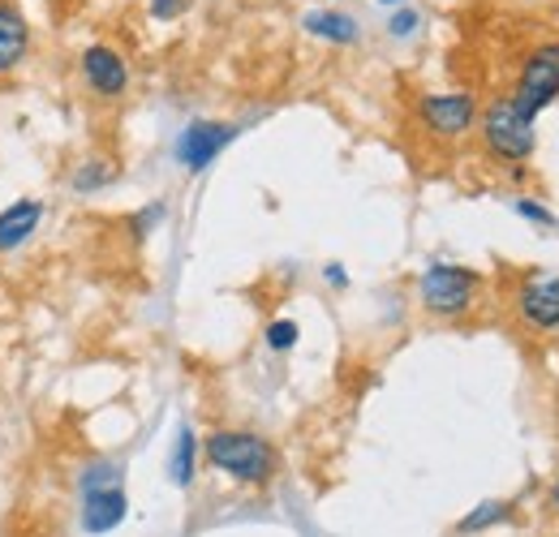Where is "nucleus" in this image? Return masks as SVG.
I'll return each mask as SVG.
<instances>
[{
    "label": "nucleus",
    "mask_w": 559,
    "mask_h": 537,
    "mask_svg": "<svg viewBox=\"0 0 559 537\" xmlns=\"http://www.w3.org/2000/svg\"><path fill=\"white\" fill-rule=\"evenodd\" d=\"M478 130H483V146H487V155L499 164V168H508V172L525 168V164L534 159V151H538L534 117H525L508 95L490 99L487 108H483Z\"/></svg>",
    "instance_id": "nucleus-2"
},
{
    "label": "nucleus",
    "mask_w": 559,
    "mask_h": 537,
    "mask_svg": "<svg viewBox=\"0 0 559 537\" xmlns=\"http://www.w3.org/2000/svg\"><path fill=\"white\" fill-rule=\"evenodd\" d=\"M297 339H301V327H297L293 319H272V323L263 327V344H267L272 353H293Z\"/></svg>",
    "instance_id": "nucleus-18"
},
{
    "label": "nucleus",
    "mask_w": 559,
    "mask_h": 537,
    "mask_svg": "<svg viewBox=\"0 0 559 537\" xmlns=\"http://www.w3.org/2000/svg\"><path fill=\"white\" fill-rule=\"evenodd\" d=\"M199 465H203V439L194 434V426H177L173 448H168V461H164L168 481L177 490H190L199 481Z\"/></svg>",
    "instance_id": "nucleus-12"
},
{
    "label": "nucleus",
    "mask_w": 559,
    "mask_h": 537,
    "mask_svg": "<svg viewBox=\"0 0 559 537\" xmlns=\"http://www.w3.org/2000/svg\"><path fill=\"white\" fill-rule=\"evenodd\" d=\"M551 508H556V512H559V481H556V486H551Z\"/></svg>",
    "instance_id": "nucleus-23"
},
{
    "label": "nucleus",
    "mask_w": 559,
    "mask_h": 537,
    "mask_svg": "<svg viewBox=\"0 0 559 537\" xmlns=\"http://www.w3.org/2000/svg\"><path fill=\"white\" fill-rule=\"evenodd\" d=\"M516 319L547 336V332H559V275H530L521 288H516Z\"/></svg>",
    "instance_id": "nucleus-9"
},
{
    "label": "nucleus",
    "mask_w": 559,
    "mask_h": 537,
    "mask_svg": "<svg viewBox=\"0 0 559 537\" xmlns=\"http://www.w3.org/2000/svg\"><path fill=\"white\" fill-rule=\"evenodd\" d=\"M117 181H121V164L108 159V155H82V159L70 168V177H66L70 194H78V199L104 194V190H112Z\"/></svg>",
    "instance_id": "nucleus-13"
},
{
    "label": "nucleus",
    "mask_w": 559,
    "mask_h": 537,
    "mask_svg": "<svg viewBox=\"0 0 559 537\" xmlns=\"http://www.w3.org/2000/svg\"><path fill=\"white\" fill-rule=\"evenodd\" d=\"M164 219H168V202H146L142 211L130 215V237H134V241H146Z\"/></svg>",
    "instance_id": "nucleus-17"
},
{
    "label": "nucleus",
    "mask_w": 559,
    "mask_h": 537,
    "mask_svg": "<svg viewBox=\"0 0 559 537\" xmlns=\"http://www.w3.org/2000/svg\"><path fill=\"white\" fill-rule=\"evenodd\" d=\"M130 521V490L126 486H104V490H82L78 494V529L82 537H108Z\"/></svg>",
    "instance_id": "nucleus-8"
},
{
    "label": "nucleus",
    "mask_w": 559,
    "mask_h": 537,
    "mask_svg": "<svg viewBox=\"0 0 559 537\" xmlns=\"http://www.w3.org/2000/svg\"><path fill=\"white\" fill-rule=\"evenodd\" d=\"M78 77L99 104H121L130 95V65L112 44H86L78 52Z\"/></svg>",
    "instance_id": "nucleus-6"
},
{
    "label": "nucleus",
    "mask_w": 559,
    "mask_h": 537,
    "mask_svg": "<svg viewBox=\"0 0 559 537\" xmlns=\"http://www.w3.org/2000/svg\"><path fill=\"white\" fill-rule=\"evenodd\" d=\"M478 99L469 91H426L414 104V121L421 134H430L435 142H461L478 130Z\"/></svg>",
    "instance_id": "nucleus-4"
},
{
    "label": "nucleus",
    "mask_w": 559,
    "mask_h": 537,
    "mask_svg": "<svg viewBox=\"0 0 559 537\" xmlns=\"http://www.w3.org/2000/svg\"><path fill=\"white\" fill-rule=\"evenodd\" d=\"M516 516V503H508V499H487V503H474L456 525H452V534L456 537H483L490 529H499V525H508Z\"/></svg>",
    "instance_id": "nucleus-15"
},
{
    "label": "nucleus",
    "mask_w": 559,
    "mask_h": 537,
    "mask_svg": "<svg viewBox=\"0 0 559 537\" xmlns=\"http://www.w3.org/2000/svg\"><path fill=\"white\" fill-rule=\"evenodd\" d=\"M241 134V126L237 121H190L177 142H173V159L186 168V172H203L211 168L233 142Z\"/></svg>",
    "instance_id": "nucleus-7"
},
{
    "label": "nucleus",
    "mask_w": 559,
    "mask_h": 537,
    "mask_svg": "<svg viewBox=\"0 0 559 537\" xmlns=\"http://www.w3.org/2000/svg\"><path fill=\"white\" fill-rule=\"evenodd\" d=\"M379 4H401V0H379Z\"/></svg>",
    "instance_id": "nucleus-24"
},
{
    "label": "nucleus",
    "mask_w": 559,
    "mask_h": 537,
    "mask_svg": "<svg viewBox=\"0 0 559 537\" xmlns=\"http://www.w3.org/2000/svg\"><path fill=\"white\" fill-rule=\"evenodd\" d=\"M323 284L336 288V293H345L349 288V271L341 267V263H323Z\"/></svg>",
    "instance_id": "nucleus-21"
},
{
    "label": "nucleus",
    "mask_w": 559,
    "mask_h": 537,
    "mask_svg": "<svg viewBox=\"0 0 559 537\" xmlns=\"http://www.w3.org/2000/svg\"><path fill=\"white\" fill-rule=\"evenodd\" d=\"M203 465L228 477L233 486L263 490L280 477V448L246 426H219L203 439Z\"/></svg>",
    "instance_id": "nucleus-1"
},
{
    "label": "nucleus",
    "mask_w": 559,
    "mask_h": 537,
    "mask_svg": "<svg viewBox=\"0 0 559 537\" xmlns=\"http://www.w3.org/2000/svg\"><path fill=\"white\" fill-rule=\"evenodd\" d=\"M104 486H126V465L112 456H91L73 473V490H104Z\"/></svg>",
    "instance_id": "nucleus-16"
},
{
    "label": "nucleus",
    "mask_w": 559,
    "mask_h": 537,
    "mask_svg": "<svg viewBox=\"0 0 559 537\" xmlns=\"http://www.w3.org/2000/svg\"><path fill=\"white\" fill-rule=\"evenodd\" d=\"M301 26H306V35H314L323 44H336V48L357 44V17L341 13V9H310V13H301Z\"/></svg>",
    "instance_id": "nucleus-14"
},
{
    "label": "nucleus",
    "mask_w": 559,
    "mask_h": 537,
    "mask_svg": "<svg viewBox=\"0 0 559 537\" xmlns=\"http://www.w3.org/2000/svg\"><path fill=\"white\" fill-rule=\"evenodd\" d=\"M525 117L538 121V112H547L559 99V39H547V44H534L521 61V73H516V86L508 95Z\"/></svg>",
    "instance_id": "nucleus-5"
},
{
    "label": "nucleus",
    "mask_w": 559,
    "mask_h": 537,
    "mask_svg": "<svg viewBox=\"0 0 559 537\" xmlns=\"http://www.w3.org/2000/svg\"><path fill=\"white\" fill-rule=\"evenodd\" d=\"M48 206L39 199H13L9 206H0V259L26 250L35 241V232L44 228Z\"/></svg>",
    "instance_id": "nucleus-10"
},
{
    "label": "nucleus",
    "mask_w": 559,
    "mask_h": 537,
    "mask_svg": "<svg viewBox=\"0 0 559 537\" xmlns=\"http://www.w3.org/2000/svg\"><path fill=\"white\" fill-rule=\"evenodd\" d=\"M31 57V22L17 0H0V77L26 65Z\"/></svg>",
    "instance_id": "nucleus-11"
},
{
    "label": "nucleus",
    "mask_w": 559,
    "mask_h": 537,
    "mask_svg": "<svg viewBox=\"0 0 559 537\" xmlns=\"http://www.w3.org/2000/svg\"><path fill=\"white\" fill-rule=\"evenodd\" d=\"M181 13V0H151V17L155 22H173Z\"/></svg>",
    "instance_id": "nucleus-22"
},
{
    "label": "nucleus",
    "mask_w": 559,
    "mask_h": 537,
    "mask_svg": "<svg viewBox=\"0 0 559 537\" xmlns=\"http://www.w3.org/2000/svg\"><path fill=\"white\" fill-rule=\"evenodd\" d=\"M414 293H418V306L430 319L452 323V319H465V314L478 306V297H483V275L474 267L435 259V263L421 267Z\"/></svg>",
    "instance_id": "nucleus-3"
},
{
    "label": "nucleus",
    "mask_w": 559,
    "mask_h": 537,
    "mask_svg": "<svg viewBox=\"0 0 559 537\" xmlns=\"http://www.w3.org/2000/svg\"><path fill=\"white\" fill-rule=\"evenodd\" d=\"M512 215H521V219H530L534 228H559V219H556V211H547L543 202H534V199H512Z\"/></svg>",
    "instance_id": "nucleus-19"
},
{
    "label": "nucleus",
    "mask_w": 559,
    "mask_h": 537,
    "mask_svg": "<svg viewBox=\"0 0 559 537\" xmlns=\"http://www.w3.org/2000/svg\"><path fill=\"white\" fill-rule=\"evenodd\" d=\"M418 26H421V17H418V9H396L392 13V22H388V35L392 39H409V35H418Z\"/></svg>",
    "instance_id": "nucleus-20"
}]
</instances>
